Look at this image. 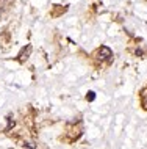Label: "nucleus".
I'll return each instance as SVG.
<instances>
[{
	"instance_id": "obj_1",
	"label": "nucleus",
	"mask_w": 147,
	"mask_h": 149,
	"mask_svg": "<svg viewBox=\"0 0 147 149\" xmlns=\"http://www.w3.org/2000/svg\"><path fill=\"white\" fill-rule=\"evenodd\" d=\"M111 55H113V52H111L110 47L102 46L100 49H99V58H100V60H108Z\"/></svg>"
},
{
	"instance_id": "obj_2",
	"label": "nucleus",
	"mask_w": 147,
	"mask_h": 149,
	"mask_svg": "<svg viewBox=\"0 0 147 149\" xmlns=\"http://www.w3.org/2000/svg\"><path fill=\"white\" fill-rule=\"evenodd\" d=\"M86 99H88L89 102H92V100L96 99V93H94V91H89V93H88V96H86Z\"/></svg>"
}]
</instances>
